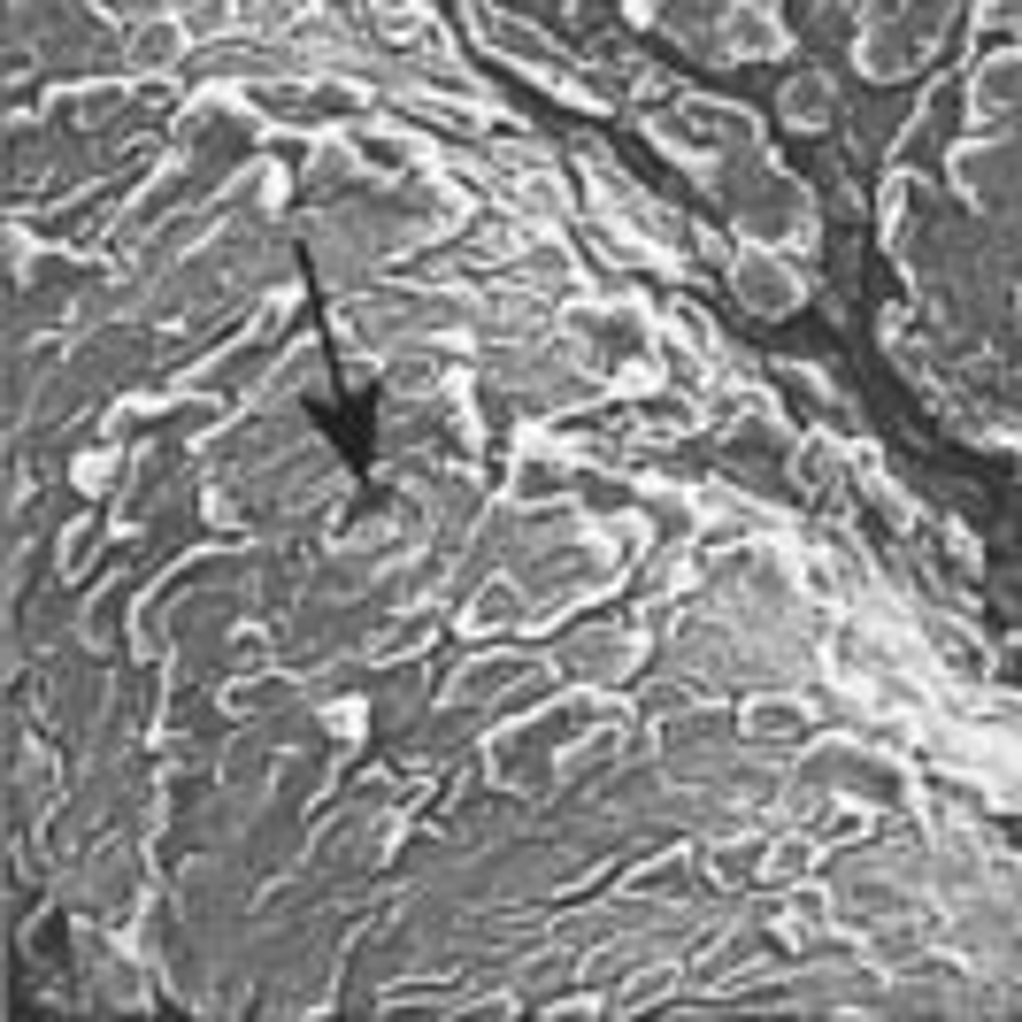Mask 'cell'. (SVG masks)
<instances>
[{"mask_svg": "<svg viewBox=\"0 0 1022 1022\" xmlns=\"http://www.w3.org/2000/svg\"><path fill=\"white\" fill-rule=\"evenodd\" d=\"M784 108H792V124H823V116H831V93L808 77V85H792V93H784Z\"/></svg>", "mask_w": 1022, "mask_h": 1022, "instance_id": "cell-1", "label": "cell"}]
</instances>
